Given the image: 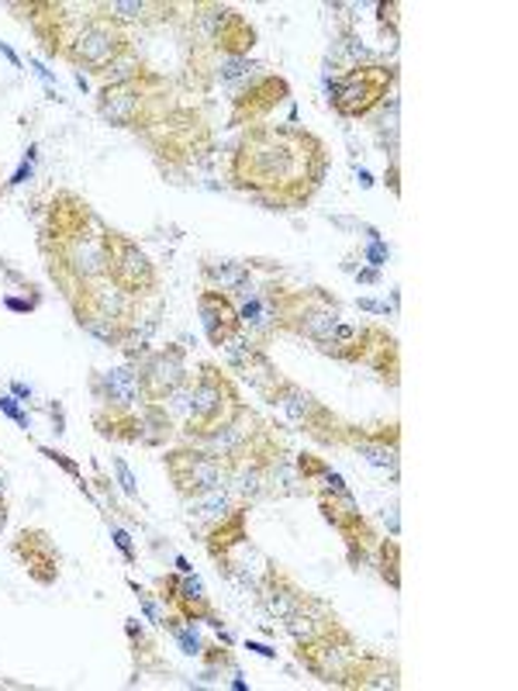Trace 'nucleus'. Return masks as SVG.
<instances>
[{"instance_id":"f257e3e1","label":"nucleus","mask_w":518,"mask_h":691,"mask_svg":"<svg viewBox=\"0 0 518 691\" xmlns=\"http://www.w3.org/2000/svg\"><path fill=\"white\" fill-rule=\"evenodd\" d=\"M228 184L266 212L308 207L328 176V145L322 135L297 125H253L235 139Z\"/></svg>"},{"instance_id":"f03ea898","label":"nucleus","mask_w":518,"mask_h":691,"mask_svg":"<svg viewBox=\"0 0 518 691\" xmlns=\"http://www.w3.org/2000/svg\"><path fill=\"white\" fill-rule=\"evenodd\" d=\"M39 253L59 294L70 297L80 284L108 277V225L80 194L55 191L39 225Z\"/></svg>"},{"instance_id":"7ed1b4c3","label":"nucleus","mask_w":518,"mask_h":691,"mask_svg":"<svg viewBox=\"0 0 518 691\" xmlns=\"http://www.w3.org/2000/svg\"><path fill=\"white\" fill-rule=\"evenodd\" d=\"M173 104H176L173 87L156 70H145L142 77L125 80V83L101 87V94H98V114L104 122L114 129H132L139 135L149 125H156Z\"/></svg>"},{"instance_id":"20e7f679","label":"nucleus","mask_w":518,"mask_h":691,"mask_svg":"<svg viewBox=\"0 0 518 691\" xmlns=\"http://www.w3.org/2000/svg\"><path fill=\"white\" fill-rule=\"evenodd\" d=\"M242 408H246V402H242L238 384L232 380V374L219 364H201L197 374H191L184 429H180L176 436H184V443H197L201 436L232 423Z\"/></svg>"},{"instance_id":"39448f33","label":"nucleus","mask_w":518,"mask_h":691,"mask_svg":"<svg viewBox=\"0 0 518 691\" xmlns=\"http://www.w3.org/2000/svg\"><path fill=\"white\" fill-rule=\"evenodd\" d=\"M398 90V67L394 63H356L343 80L328 83V101L339 118H370Z\"/></svg>"},{"instance_id":"423d86ee","label":"nucleus","mask_w":518,"mask_h":691,"mask_svg":"<svg viewBox=\"0 0 518 691\" xmlns=\"http://www.w3.org/2000/svg\"><path fill=\"white\" fill-rule=\"evenodd\" d=\"M142 142L166 163H194L197 156L211 153V145H215L204 118L184 104H173L156 125H149L142 132Z\"/></svg>"},{"instance_id":"0eeeda50","label":"nucleus","mask_w":518,"mask_h":691,"mask_svg":"<svg viewBox=\"0 0 518 691\" xmlns=\"http://www.w3.org/2000/svg\"><path fill=\"white\" fill-rule=\"evenodd\" d=\"M315 501H318V512L322 519L343 536L346 543V557H349V567L353 570H363L370 560H374V547H377V532L370 526V519L359 512V501L353 498V491H315Z\"/></svg>"},{"instance_id":"6e6552de","label":"nucleus","mask_w":518,"mask_h":691,"mask_svg":"<svg viewBox=\"0 0 518 691\" xmlns=\"http://www.w3.org/2000/svg\"><path fill=\"white\" fill-rule=\"evenodd\" d=\"M222 349H225L228 370L242 374V380H246L266 405H281L284 402L287 387H291V377L277 364H273L266 346L260 339H253L246 328H242V333L235 339H228Z\"/></svg>"},{"instance_id":"1a4fd4ad","label":"nucleus","mask_w":518,"mask_h":691,"mask_svg":"<svg viewBox=\"0 0 518 691\" xmlns=\"http://www.w3.org/2000/svg\"><path fill=\"white\" fill-rule=\"evenodd\" d=\"M287 423L294 429H301L308 439H315L318 446H328V449H349V439H353V426L356 423H346L339 411H332L328 405H322L312 390H304L301 384L291 380L287 395L281 402Z\"/></svg>"},{"instance_id":"9d476101","label":"nucleus","mask_w":518,"mask_h":691,"mask_svg":"<svg viewBox=\"0 0 518 691\" xmlns=\"http://www.w3.org/2000/svg\"><path fill=\"white\" fill-rule=\"evenodd\" d=\"M108 281L129 297H135V302H145V297H156L160 291V270L145 250H139V243L108 228Z\"/></svg>"},{"instance_id":"9b49d317","label":"nucleus","mask_w":518,"mask_h":691,"mask_svg":"<svg viewBox=\"0 0 518 691\" xmlns=\"http://www.w3.org/2000/svg\"><path fill=\"white\" fill-rule=\"evenodd\" d=\"M163 467H166V477L170 485L180 498H197L204 491H219V488H228V470L219 457H211L207 449L194 446V443H184L170 449L163 457Z\"/></svg>"},{"instance_id":"f8f14e48","label":"nucleus","mask_w":518,"mask_h":691,"mask_svg":"<svg viewBox=\"0 0 518 691\" xmlns=\"http://www.w3.org/2000/svg\"><path fill=\"white\" fill-rule=\"evenodd\" d=\"M90 11H94V8H90ZM125 49H132V42H129L125 32H121V24H114V21H108V18H101L94 11L87 21L77 24L70 45L63 49V59H70V63L80 67V70L101 73Z\"/></svg>"},{"instance_id":"ddd939ff","label":"nucleus","mask_w":518,"mask_h":691,"mask_svg":"<svg viewBox=\"0 0 518 691\" xmlns=\"http://www.w3.org/2000/svg\"><path fill=\"white\" fill-rule=\"evenodd\" d=\"M132 367H135L142 405H163L173 390L191 384L187 353H184V346H176V343L160 346V349H149L142 359H135Z\"/></svg>"},{"instance_id":"4468645a","label":"nucleus","mask_w":518,"mask_h":691,"mask_svg":"<svg viewBox=\"0 0 518 691\" xmlns=\"http://www.w3.org/2000/svg\"><path fill=\"white\" fill-rule=\"evenodd\" d=\"M291 98V83L281 73H260L250 77L232 94V111H228V125L232 129H253L266 125V118L277 111Z\"/></svg>"},{"instance_id":"2eb2a0df","label":"nucleus","mask_w":518,"mask_h":691,"mask_svg":"<svg viewBox=\"0 0 518 691\" xmlns=\"http://www.w3.org/2000/svg\"><path fill=\"white\" fill-rule=\"evenodd\" d=\"M356 637L349 633H335V637H322V640H301L294 643V657L297 664L308 671L312 678H318L322 684H335L343 688L346 681V671H349V660L356 653Z\"/></svg>"},{"instance_id":"dca6fc26","label":"nucleus","mask_w":518,"mask_h":691,"mask_svg":"<svg viewBox=\"0 0 518 691\" xmlns=\"http://www.w3.org/2000/svg\"><path fill=\"white\" fill-rule=\"evenodd\" d=\"M346 364L374 370L390 387H398V380H402V349H398V339H394L384 325H359L356 328V339L349 346Z\"/></svg>"},{"instance_id":"f3484780","label":"nucleus","mask_w":518,"mask_h":691,"mask_svg":"<svg viewBox=\"0 0 518 691\" xmlns=\"http://www.w3.org/2000/svg\"><path fill=\"white\" fill-rule=\"evenodd\" d=\"M156 588H160V598L170 606V616L176 622H187V626L207 622V626L222 629V616L215 612L211 598L204 595V585L194 575H180V570H176V575L160 578Z\"/></svg>"},{"instance_id":"a211bd4d","label":"nucleus","mask_w":518,"mask_h":691,"mask_svg":"<svg viewBox=\"0 0 518 691\" xmlns=\"http://www.w3.org/2000/svg\"><path fill=\"white\" fill-rule=\"evenodd\" d=\"M11 553L14 560L28 570V578H32L39 588H52L59 581V570H63V557H59L52 536L39 526H28L18 532V539L11 543Z\"/></svg>"},{"instance_id":"6ab92c4d","label":"nucleus","mask_w":518,"mask_h":691,"mask_svg":"<svg viewBox=\"0 0 518 691\" xmlns=\"http://www.w3.org/2000/svg\"><path fill=\"white\" fill-rule=\"evenodd\" d=\"M349 449L359 454L370 467L390 474V480H398L402 470V426L387 423V426H353Z\"/></svg>"},{"instance_id":"aec40b11","label":"nucleus","mask_w":518,"mask_h":691,"mask_svg":"<svg viewBox=\"0 0 518 691\" xmlns=\"http://www.w3.org/2000/svg\"><path fill=\"white\" fill-rule=\"evenodd\" d=\"M246 543H250V505H232L219 522H211L204 529V550L219 563L222 575H228L235 553Z\"/></svg>"},{"instance_id":"412c9836","label":"nucleus","mask_w":518,"mask_h":691,"mask_svg":"<svg viewBox=\"0 0 518 691\" xmlns=\"http://www.w3.org/2000/svg\"><path fill=\"white\" fill-rule=\"evenodd\" d=\"M197 318H201V328L211 346H225L228 339H235L242 333V322H238V308L228 294L222 291H211L204 287L197 294Z\"/></svg>"},{"instance_id":"4be33fe9","label":"nucleus","mask_w":518,"mask_h":691,"mask_svg":"<svg viewBox=\"0 0 518 691\" xmlns=\"http://www.w3.org/2000/svg\"><path fill=\"white\" fill-rule=\"evenodd\" d=\"M67 305H70V312H73V318H77V325L83 328V333H87L90 339H98V343H104V346H111V349H121V346L129 343L132 325H125V322H118V318L104 315V312L83 294V287H77V291L67 297Z\"/></svg>"},{"instance_id":"5701e85b","label":"nucleus","mask_w":518,"mask_h":691,"mask_svg":"<svg viewBox=\"0 0 518 691\" xmlns=\"http://www.w3.org/2000/svg\"><path fill=\"white\" fill-rule=\"evenodd\" d=\"M90 395H94L98 408H111V411H129L142 405L139 395V380H135V367L121 364L111 370H98L90 377Z\"/></svg>"},{"instance_id":"b1692460","label":"nucleus","mask_w":518,"mask_h":691,"mask_svg":"<svg viewBox=\"0 0 518 691\" xmlns=\"http://www.w3.org/2000/svg\"><path fill=\"white\" fill-rule=\"evenodd\" d=\"M256 45V28L253 21L235 11V8H222L215 35H211V59H250V49Z\"/></svg>"},{"instance_id":"393cba45","label":"nucleus","mask_w":518,"mask_h":691,"mask_svg":"<svg viewBox=\"0 0 518 691\" xmlns=\"http://www.w3.org/2000/svg\"><path fill=\"white\" fill-rule=\"evenodd\" d=\"M346 691H398L402 688V671L394 660L380 657V653H367V650H356L353 660H349V671H346V681H343Z\"/></svg>"},{"instance_id":"a878e982","label":"nucleus","mask_w":518,"mask_h":691,"mask_svg":"<svg viewBox=\"0 0 518 691\" xmlns=\"http://www.w3.org/2000/svg\"><path fill=\"white\" fill-rule=\"evenodd\" d=\"M260 598H263V609L273 616V619H281V622H287L294 612H301V606H304V598H308V591H304L287 570H281V567H273L270 563V570L263 575V581H260Z\"/></svg>"},{"instance_id":"bb28decb","label":"nucleus","mask_w":518,"mask_h":691,"mask_svg":"<svg viewBox=\"0 0 518 691\" xmlns=\"http://www.w3.org/2000/svg\"><path fill=\"white\" fill-rule=\"evenodd\" d=\"M287 633L294 637V643L301 640H322V637H335V633H346V626L339 622V616H335L322 598L308 595L304 598L301 612H294L287 622Z\"/></svg>"},{"instance_id":"cd10ccee","label":"nucleus","mask_w":518,"mask_h":691,"mask_svg":"<svg viewBox=\"0 0 518 691\" xmlns=\"http://www.w3.org/2000/svg\"><path fill=\"white\" fill-rule=\"evenodd\" d=\"M94 11L114 24H152L166 21L176 8L156 4V0H108V4H94Z\"/></svg>"},{"instance_id":"c85d7f7f","label":"nucleus","mask_w":518,"mask_h":691,"mask_svg":"<svg viewBox=\"0 0 518 691\" xmlns=\"http://www.w3.org/2000/svg\"><path fill=\"white\" fill-rule=\"evenodd\" d=\"M201 281L211 287V291H222V294H238L242 287L256 284L253 281V263L246 260H204L201 263Z\"/></svg>"},{"instance_id":"c756f323","label":"nucleus","mask_w":518,"mask_h":691,"mask_svg":"<svg viewBox=\"0 0 518 691\" xmlns=\"http://www.w3.org/2000/svg\"><path fill=\"white\" fill-rule=\"evenodd\" d=\"M176 436V418L166 405H139V446H166Z\"/></svg>"},{"instance_id":"7c9ffc66","label":"nucleus","mask_w":518,"mask_h":691,"mask_svg":"<svg viewBox=\"0 0 518 691\" xmlns=\"http://www.w3.org/2000/svg\"><path fill=\"white\" fill-rule=\"evenodd\" d=\"M94 426L104 439H121V443H139V408L129 411H111L98 408L94 411Z\"/></svg>"},{"instance_id":"2f4dec72","label":"nucleus","mask_w":518,"mask_h":691,"mask_svg":"<svg viewBox=\"0 0 518 691\" xmlns=\"http://www.w3.org/2000/svg\"><path fill=\"white\" fill-rule=\"evenodd\" d=\"M232 505L235 501H232L228 488L204 491L197 498H187V519H191V526H211V522H219Z\"/></svg>"},{"instance_id":"473e14b6","label":"nucleus","mask_w":518,"mask_h":691,"mask_svg":"<svg viewBox=\"0 0 518 691\" xmlns=\"http://www.w3.org/2000/svg\"><path fill=\"white\" fill-rule=\"evenodd\" d=\"M374 563H377L380 581H384L390 591H402V543H398V536L377 539V547H374Z\"/></svg>"},{"instance_id":"72a5a7b5","label":"nucleus","mask_w":518,"mask_h":691,"mask_svg":"<svg viewBox=\"0 0 518 691\" xmlns=\"http://www.w3.org/2000/svg\"><path fill=\"white\" fill-rule=\"evenodd\" d=\"M149 67H145V59L135 52V49H125L121 52L114 63H108L98 77H101V83L104 87H114V83H125V80H135V77H142Z\"/></svg>"},{"instance_id":"f704fd0d","label":"nucleus","mask_w":518,"mask_h":691,"mask_svg":"<svg viewBox=\"0 0 518 691\" xmlns=\"http://www.w3.org/2000/svg\"><path fill=\"white\" fill-rule=\"evenodd\" d=\"M253 70L250 59H219L215 63V80L219 83H235V80H246Z\"/></svg>"},{"instance_id":"c9c22d12","label":"nucleus","mask_w":518,"mask_h":691,"mask_svg":"<svg viewBox=\"0 0 518 691\" xmlns=\"http://www.w3.org/2000/svg\"><path fill=\"white\" fill-rule=\"evenodd\" d=\"M114 474H118V485H121V491H125L129 498H139V485H135V477H132V470H129V464H125V460H114Z\"/></svg>"},{"instance_id":"e433bc0d","label":"nucleus","mask_w":518,"mask_h":691,"mask_svg":"<svg viewBox=\"0 0 518 691\" xmlns=\"http://www.w3.org/2000/svg\"><path fill=\"white\" fill-rule=\"evenodd\" d=\"M42 454H45V457H49L52 464H59V467H63V470H67L70 477H77V480H80V485H83V477H80V467H77L73 460H67V454H59V449H49V446H42Z\"/></svg>"},{"instance_id":"4c0bfd02","label":"nucleus","mask_w":518,"mask_h":691,"mask_svg":"<svg viewBox=\"0 0 518 691\" xmlns=\"http://www.w3.org/2000/svg\"><path fill=\"white\" fill-rule=\"evenodd\" d=\"M111 536H114V547H118L121 553H125V560H129V563H135V547H132V536H129L125 529H118V526L111 529Z\"/></svg>"},{"instance_id":"58836bf2","label":"nucleus","mask_w":518,"mask_h":691,"mask_svg":"<svg viewBox=\"0 0 518 691\" xmlns=\"http://www.w3.org/2000/svg\"><path fill=\"white\" fill-rule=\"evenodd\" d=\"M0 411H4V415H11L18 426H24V429H28V415H24L18 405H14V398H11V395H4V398H0Z\"/></svg>"},{"instance_id":"ea45409f","label":"nucleus","mask_w":518,"mask_h":691,"mask_svg":"<svg viewBox=\"0 0 518 691\" xmlns=\"http://www.w3.org/2000/svg\"><path fill=\"white\" fill-rule=\"evenodd\" d=\"M135 588V595H139V602H142V609H145V616L152 619V622H160V612H156V606H152V598L139 588V585H132Z\"/></svg>"},{"instance_id":"a19ab883","label":"nucleus","mask_w":518,"mask_h":691,"mask_svg":"<svg viewBox=\"0 0 518 691\" xmlns=\"http://www.w3.org/2000/svg\"><path fill=\"white\" fill-rule=\"evenodd\" d=\"M387 256H390V253H387V250H384L380 243H374V246L367 250V260L374 263V270H377V266H384V263H387Z\"/></svg>"},{"instance_id":"79ce46f5","label":"nucleus","mask_w":518,"mask_h":691,"mask_svg":"<svg viewBox=\"0 0 518 691\" xmlns=\"http://www.w3.org/2000/svg\"><path fill=\"white\" fill-rule=\"evenodd\" d=\"M398 173H402L398 160H390V173H387V184H390V194H394V197H398V194H402V184H398Z\"/></svg>"},{"instance_id":"37998d69","label":"nucleus","mask_w":518,"mask_h":691,"mask_svg":"<svg viewBox=\"0 0 518 691\" xmlns=\"http://www.w3.org/2000/svg\"><path fill=\"white\" fill-rule=\"evenodd\" d=\"M28 176H32V160H24V163L18 166V173H14V176L8 180V184H11V187H18V184H24V180H28Z\"/></svg>"},{"instance_id":"c03bdc74","label":"nucleus","mask_w":518,"mask_h":691,"mask_svg":"<svg viewBox=\"0 0 518 691\" xmlns=\"http://www.w3.org/2000/svg\"><path fill=\"white\" fill-rule=\"evenodd\" d=\"M384 522L390 526V536H398L402 532V526H398V505H390L387 512H384Z\"/></svg>"},{"instance_id":"a18cd8bd","label":"nucleus","mask_w":518,"mask_h":691,"mask_svg":"<svg viewBox=\"0 0 518 691\" xmlns=\"http://www.w3.org/2000/svg\"><path fill=\"white\" fill-rule=\"evenodd\" d=\"M8 519H11V508H8V498L0 495V536H4V529H8Z\"/></svg>"},{"instance_id":"49530a36","label":"nucleus","mask_w":518,"mask_h":691,"mask_svg":"<svg viewBox=\"0 0 518 691\" xmlns=\"http://www.w3.org/2000/svg\"><path fill=\"white\" fill-rule=\"evenodd\" d=\"M359 308H363V312H377V315H387V305H377V302H370V297H359Z\"/></svg>"},{"instance_id":"de8ad7c7","label":"nucleus","mask_w":518,"mask_h":691,"mask_svg":"<svg viewBox=\"0 0 518 691\" xmlns=\"http://www.w3.org/2000/svg\"><path fill=\"white\" fill-rule=\"evenodd\" d=\"M356 281H359V284H377V281H380V274H377V270H359Z\"/></svg>"},{"instance_id":"09e8293b","label":"nucleus","mask_w":518,"mask_h":691,"mask_svg":"<svg viewBox=\"0 0 518 691\" xmlns=\"http://www.w3.org/2000/svg\"><path fill=\"white\" fill-rule=\"evenodd\" d=\"M246 650H253V653H260V657H266V660L277 657V650H270V647H263V643H253V640H250V647H246Z\"/></svg>"},{"instance_id":"8fccbe9b","label":"nucleus","mask_w":518,"mask_h":691,"mask_svg":"<svg viewBox=\"0 0 518 691\" xmlns=\"http://www.w3.org/2000/svg\"><path fill=\"white\" fill-rule=\"evenodd\" d=\"M11 390H14V398H32V387H24V384H11Z\"/></svg>"},{"instance_id":"3c124183","label":"nucleus","mask_w":518,"mask_h":691,"mask_svg":"<svg viewBox=\"0 0 518 691\" xmlns=\"http://www.w3.org/2000/svg\"><path fill=\"white\" fill-rule=\"evenodd\" d=\"M0 55H4V59H8V63H14V67H21V59H18V55H14V52H11V49L4 45V42H0Z\"/></svg>"}]
</instances>
